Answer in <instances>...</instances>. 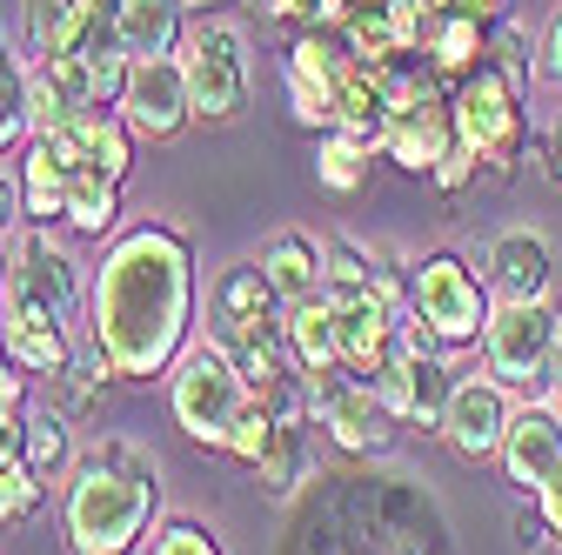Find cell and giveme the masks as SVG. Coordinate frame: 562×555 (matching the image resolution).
<instances>
[{
    "label": "cell",
    "mask_w": 562,
    "mask_h": 555,
    "mask_svg": "<svg viewBox=\"0 0 562 555\" xmlns=\"http://www.w3.org/2000/svg\"><path fill=\"white\" fill-rule=\"evenodd\" d=\"M88 341L121 382L168 375L194 341V241L181 222L155 215L127 228L88 288Z\"/></svg>",
    "instance_id": "1"
},
{
    "label": "cell",
    "mask_w": 562,
    "mask_h": 555,
    "mask_svg": "<svg viewBox=\"0 0 562 555\" xmlns=\"http://www.w3.org/2000/svg\"><path fill=\"white\" fill-rule=\"evenodd\" d=\"M161 522V462L127 442L94 435L81 442L60 489V529L75 555H140L148 529Z\"/></svg>",
    "instance_id": "2"
},
{
    "label": "cell",
    "mask_w": 562,
    "mask_h": 555,
    "mask_svg": "<svg viewBox=\"0 0 562 555\" xmlns=\"http://www.w3.org/2000/svg\"><path fill=\"white\" fill-rule=\"evenodd\" d=\"M449 107H456V141L475 148V161L488 174H509L522 161V148H529V101H522L516 75H503L496 60H482L449 88Z\"/></svg>",
    "instance_id": "3"
},
{
    "label": "cell",
    "mask_w": 562,
    "mask_h": 555,
    "mask_svg": "<svg viewBox=\"0 0 562 555\" xmlns=\"http://www.w3.org/2000/svg\"><path fill=\"white\" fill-rule=\"evenodd\" d=\"M248 375L241 362L222 349L215 335L207 341H188V355L168 369V408H175V422L188 442L201 449H228V429H235V415L248 408Z\"/></svg>",
    "instance_id": "4"
},
{
    "label": "cell",
    "mask_w": 562,
    "mask_h": 555,
    "mask_svg": "<svg viewBox=\"0 0 562 555\" xmlns=\"http://www.w3.org/2000/svg\"><path fill=\"white\" fill-rule=\"evenodd\" d=\"M415 315L436 328V341L449 355H462V349H482V328L496 315V295H488L482 268L469 254L436 248V254L415 261Z\"/></svg>",
    "instance_id": "5"
},
{
    "label": "cell",
    "mask_w": 562,
    "mask_h": 555,
    "mask_svg": "<svg viewBox=\"0 0 562 555\" xmlns=\"http://www.w3.org/2000/svg\"><path fill=\"white\" fill-rule=\"evenodd\" d=\"M181 67H188V101H194V121L222 127L248 107V88H255V54H248V34L235 21H194L188 41H181Z\"/></svg>",
    "instance_id": "6"
},
{
    "label": "cell",
    "mask_w": 562,
    "mask_h": 555,
    "mask_svg": "<svg viewBox=\"0 0 562 555\" xmlns=\"http://www.w3.org/2000/svg\"><path fill=\"white\" fill-rule=\"evenodd\" d=\"M308 408L322 435L341 449V455H389L408 429L395 422V408L382 401V388L356 369H328V375H308Z\"/></svg>",
    "instance_id": "7"
},
{
    "label": "cell",
    "mask_w": 562,
    "mask_h": 555,
    "mask_svg": "<svg viewBox=\"0 0 562 555\" xmlns=\"http://www.w3.org/2000/svg\"><path fill=\"white\" fill-rule=\"evenodd\" d=\"M555 335H562V315L549 302H496L482 328V369L496 375L509 395H536L549 388V355H555Z\"/></svg>",
    "instance_id": "8"
},
{
    "label": "cell",
    "mask_w": 562,
    "mask_h": 555,
    "mask_svg": "<svg viewBox=\"0 0 562 555\" xmlns=\"http://www.w3.org/2000/svg\"><path fill=\"white\" fill-rule=\"evenodd\" d=\"M8 308H34L60 328H75L88 308V282H81V261L67 254L47 228H21L8 248Z\"/></svg>",
    "instance_id": "9"
},
{
    "label": "cell",
    "mask_w": 562,
    "mask_h": 555,
    "mask_svg": "<svg viewBox=\"0 0 562 555\" xmlns=\"http://www.w3.org/2000/svg\"><path fill=\"white\" fill-rule=\"evenodd\" d=\"M94 168L88 141H81V121L75 127H54V134H34L21 148V207H27V228H47V222H67V194L75 181Z\"/></svg>",
    "instance_id": "10"
},
{
    "label": "cell",
    "mask_w": 562,
    "mask_h": 555,
    "mask_svg": "<svg viewBox=\"0 0 562 555\" xmlns=\"http://www.w3.org/2000/svg\"><path fill=\"white\" fill-rule=\"evenodd\" d=\"M348 47H341V34H322V27H308V34H295V47H289V60H281V88H289V107H295V121L302 127H335V114H341V88H348Z\"/></svg>",
    "instance_id": "11"
},
{
    "label": "cell",
    "mask_w": 562,
    "mask_h": 555,
    "mask_svg": "<svg viewBox=\"0 0 562 555\" xmlns=\"http://www.w3.org/2000/svg\"><path fill=\"white\" fill-rule=\"evenodd\" d=\"M509 422H516V395L482 369V375H462V382H456L449 415H442V442H449L462 462H488V455H503Z\"/></svg>",
    "instance_id": "12"
},
{
    "label": "cell",
    "mask_w": 562,
    "mask_h": 555,
    "mask_svg": "<svg viewBox=\"0 0 562 555\" xmlns=\"http://www.w3.org/2000/svg\"><path fill=\"white\" fill-rule=\"evenodd\" d=\"M121 114L140 141H175V134L194 121V101H188V67L181 54H155V60H134L127 75V94H121Z\"/></svg>",
    "instance_id": "13"
},
{
    "label": "cell",
    "mask_w": 562,
    "mask_h": 555,
    "mask_svg": "<svg viewBox=\"0 0 562 555\" xmlns=\"http://www.w3.org/2000/svg\"><path fill=\"white\" fill-rule=\"evenodd\" d=\"M456 382H462V375L449 369V355H395V362L375 375L382 401L395 408V422L415 429V435H442V415H449Z\"/></svg>",
    "instance_id": "14"
},
{
    "label": "cell",
    "mask_w": 562,
    "mask_h": 555,
    "mask_svg": "<svg viewBox=\"0 0 562 555\" xmlns=\"http://www.w3.org/2000/svg\"><path fill=\"white\" fill-rule=\"evenodd\" d=\"M496 462L522 496H542V482L562 475V401H549V395L516 401V422H509Z\"/></svg>",
    "instance_id": "15"
},
{
    "label": "cell",
    "mask_w": 562,
    "mask_h": 555,
    "mask_svg": "<svg viewBox=\"0 0 562 555\" xmlns=\"http://www.w3.org/2000/svg\"><path fill=\"white\" fill-rule=\"evenodd\" d=\"M482 282L496 302H549L555 282V248L542 228H503L482 248Z\"/></svg>",
    "instance_id": "16"
},
{
    "label": "cell",
    "mask_w": 562,
    "mask_h": 555,
    "mask_svg": "<svg viewBox=\"0 0 562 555\" xmlns=\"http://www.w3.org/2000/svg\"><path fill=\"white\" fill-rule=\"evenodd\" d=\"M456 148V107L449 94H415L389 114V134H382V155L408 174H436V161Z\"/></svg>",
    "instance_id": "17"
},
{
    "label": "cell",
    "mask_w": 562,
    "mask_h": 555,
    "mask_svg": "<svg viewBox=\"0 0 562 555\" xmlns=\"http://www.w3.org/2000/svg\"><path fill=\"white\" fill-rule=\"evenodd\" d=\"M335 308V335H341V369H356V375H382L395 355H402V315L369 288L356 302H328Z\"/></svg>",
    "instance_id": "18"
},
{
    "label": "cell",
    "mask_w": 562,
    "mask_h": 555,
    "mask_svg": "<svg viewBox=\"0 0 562 555\" xmlns=\"http://www.w3.org/2000/svg\"><path fill=\"white\" fill-rule=\"evenodd\" d=\"M255 261H261V274H268V288L281 295V308L315 302L322 282H328V241H315L308 228H274Z\"/></svg>",
    "instance_id": "19"
},
{
    "label": "cell",
    "mask_w": 562,
    "mask_h": 555,
    "mask_svg": "<svg viewBox=\"0 0 562 555\" xmlns=\"http://www.w3.org/2000/svg\"><path fill=\"white\" fill-rule=\"evenodd\" d=\"M0 341H8V362L21 369V375H41V382H54L60 369H75V328H60V321H47V315H34V308H0Z\"/></svg>",
    "instance_id": "20"
},
{
    "label": "cell",
    "mask_w": 562,
    "mask_h": 555,
    "mask_svg": "<svg viewBox=\"0 0 562 555\" xmlns=\"http://www.w3.org/2000/svg\"><path fill=\"white\" fill-rule=\"evenodd\" d=\"M181 41H188V8H181V0H127V8H121L114 47H121L127 60L181 54Z\"/></svg>",
    "instance_id": "21"
},
{
    "label": "cell",
    "mask_w": 562,
    "mask_h": 555,
    "mask_svg": "<svg viewBox=\"0 0 562 555\" xmlns=\"http://www.w3.org/2000/svg\"><path fill=\"white\" fill-rule=\"evenodd\" d=\"M422 60L436 67V81H462L469 67L488 60V21L482 14H429V27H422Z\"/></svg>",
    "instance_id": "22"
},
{
    "label": "cell",
    "mask_w": 562,
    "mask_h": 555,
    "mask_svg": "<svg viewBox=\"0 0 562 555\" xmlns=\"http://www.w3.org/2000/svg\"><path fill=\"white\" fill-rule=\"evenodd\" d=\"M108 382H121V375H114V362L88 341V349L75 355V369H60L47 382V408H60L67 422H88V415H101V401H108Z\"/></svg>",
    "instance_id": "23"
},
{
    "label": "cell",
    "mask_w": 562,
    "mask_h": 555,
    "mask_svg": "<svg viewBox=\"0 0 562 555\" xmlns=\"http://www.w3.org/2000/svg\"><path fill=\"white\" fill-rule=\"evenodd\" d=\"M281 328H289V355L302 362V375H328V369H341V335H335V308H328V295L295 302Z\"/></svg>",
    "instance_id": "24"
},
{
    "label": "cell",
    "mask_w": 562,
    "mask_h": 555,
    "mask_svg": "<svg viewBox=\"0 0 562 555\" xmlns=\"http://www.w3.org/2000/svg\"><path fill=\"white\" fill-rule=\"evenodd\" d=\"M369 168H375V148H369V141H356V134L328 127L322 141H315V188H322V194H335V201L362 194V188H369Z\"/></svg>",
    "instance_id": "25"
},
{
    "label": "cell",
    "mask_w": 562,
    "mask_h": 555,
    "mask_svg": "<svg viewBox=\"0 0 562 555\" xmlns=\"http://www.w3.org/2000/svg\"><path fill=\"white\" fill-rule=\"evenodd\" d=\"M255 475L268 482V496H274V502H289L302 482H315V435H308V422H281Z\"/></svg>",
    "instance_id": "26"
},
{
    "label": "cell",
    "mask_w": 562,
    "mask_h": 555,
    "mask_svg": "<svg viewBox=\"0 0 562 555\" xmlns=\"http://www.w3.org/2000/svg\"><path fill=\"white\" fill-rule=\"evenodd\" d=\"M75 455H81L75 422H67L60 408H34V415H27V429H21V462L47 482V475H60V468H75Z\"/></svg>",
    "instance_id": "27"
},
{
    "label": "cell",
    "mask_w": 562,
    "mask_h": 555,
    "mask_svg": "<svg viewBox=\"0 0 562 555\" xmlns=\"http://www.w3.org/2000/svg\"><path fill=\"white\" fill-rule=\"evenodd\" d=\"M34 141V94H27V54H0V155Z\"/></svg>",
    "instance_id": "28"
},
{
    "label": "cell",
    "mask_w": 562,
    "mask_h": 555,
    "mask_svg": "<svg viewBox=\"0 0 562 555\" xmlns=\"http://www.w3.org/2000/svg\"><path fill=\"white\" fill-rule=\"evenodd\" d=\"M114 222H121V174L88 168L75 181V194H67V228L75 235H108Z\"/></svg>",
    "instance_id": "29"
},
{
    "label": "cell",
    "mask_w": 562,
    "mask_h": 555,
    "mask_svg": "<svg viewBox=\"0 0 562 555\" xmlns=\"http://www.w3.org/2000/svg\"><path fill=\"white\" fill-rule=\"evenodd\" d=\"M81 27V0H21V41L34 54H67Z\"/></svg>",
    "instance_id": "30"
},
{
    "label": "cell",
    "mask_w": 562,
    "mask_h": 555,
    "mask_svg": "<svg viewBox=\"0 0 562 555\" xmlns=\"http://www.w3.org/2000/svg\"><path fill=\"white\" fill-rule=\"evenodd\" d=\"M81 141H88L94 168L127 174V168H134V141H140V134L127 127V114H121V107H88V114H81Z\"/></svg>",
    "instance_id": "31"
},
{
    "label": "cell",
    "mask_w": 562,
    "mask_h": 555,
    "mask_svg": "<svg viewBox=\"0 0 562 555\" xmlns=\"http://www.w3.org/2000/svg\"><path fill=\"white\" fill-rule=\"evenodd\" d=\"M369 288H375V248L335 235V241H328V282H322V295H328V302H356V295H369Z\"/></svg>",
    "instance_id": "32"
},
{
    "label": "cell",
    "mask_w": 562,
    "mask_h": 555,
    "mask_svg": "<svg viewBox=\"0 0 562 555\" xmlns=\"http://www.w3.org/2000/svg\"><path fill=\"white\" fill-rule=\"evenodd\" d=\"M41 502H47V482L21 462V449H0V529L41 516Z\"/></svg>",
    "instance_id": "33"
},
{
    "label": "cell",
    "mask_w": 562,
    "mask_h": 555,
    "mask_svg": "<svg viewBox=\"0 0 562 555\" xmlns=\"http://www.w3.org/2000/svg\"><path fill=\"white\" fill-rule=\"evenodd\" d=\"M536 34L522 27V21H509V14H496V21H488V60H496L503 67V75H516L522 88L536 81Z\"/></svg>",
    "instance_id": "34"
},
{
    "label": "cell",
    "mask_w": 562,
    "mask_h": 555,
    "mask_svg": "<svg viewBox=\"0 0 562 555\" xmlns=\"http://www.w3.org/2000/svg\"><path fill=\"white\" fill-rule=\"evenodd\" d=\"M274 429H281V415L261 401V395H248V408L235 415V429H228V449L222 455H235V462H248V468H261V455H268V442H274Z\"/></svg>",
    "instance_id": "35"
},
{
    "label": "cell",
    "mask_w": 562,
    "mask_h": 555,
    "mask_svg": "<svg viewBox=\"0 0 562 555\" xmlns=\"http://www.w3.org/2000/svg\"><path fill=\"white\" fill-rule=\"evenodd\" d=\"M148 555H228V548H222V535L207 529V522H194V516H168V522L155 529Z\"/></svg>",
    "instance_id": "36"
},
{
    "label": "cell",
    "mask_w": 562,
    "mask_h": 555,
    "mask_svg": "<svg viewBox=\"0 0 562 555\" xmlns=\"http://www.w3.org/2000/svg\"><path fill=\"white\" fill-rule=\"evenodd\" d=\"M475 168H482V161H475V148H462V141H456V148L436 161V174H429V181H436L442 194H462V188L475 181Z\"/></svg>",
    "instance_id": "37"
},
{
    "label": "cell",
    "mask_w": 562,
    "mask_h": 555,
    "mask_svg": "<svg viewBox=\"0 0 562 555\" xmlns=\"http://www.w3.org/2000/svg\"><path fill=\"white\" fill-rule=\"evenodd\" d=\"M21 222H27V207H21V168L0 161V241H8Z\"/></svg>",
    "instance_id": "38"
},
{
    "label": "cell",
    "mask_w": 562,
    "mask_h": 555,
    "mask_svg": "<svg viewBox=\"0 0 562 555\" xmlns=\"http://www.w3.org/2000/svg\"><path fill=\"white\" fill-rule=\"evenodd\" d=\"M522 161H536V174H542L549 188H562V148H555V134H529Z\"/></svg>",
    "instance_id": "39"
},
{
    "label": "cell",
    "mask_w": 562,
    "mask_h": 555,
    "mask_svg": "<svg viewBox=\"0 0 562 555\" xmlns=\"http://www.w3.org/2000/svg\"><path fill=\"white\" fill-rule=\"evenodd\" d=\"M509 529H516V542H522V548H555V529H549V516H542L536 502H529V509H516V522H509Z\"/></svg>",
    "instance_id": "40"
},
{
    "label": "cell",
    "mask_w": 562,
    "mask_h": 555,
    "mask_svg": "<svg viewBox=\"0 0 562 555\" xmlns=\"http://www.w3.org/2000/svg\"><path fill=\"white\" fill-rule=\"evenodd\" d=\"M542 67H549V81L562 88V0H555V14L542 27Z\"/></svg>",
    "instance_id": "41"
},
{
    "label": "cell",
    "mask_w": 562,
    "mask_h": 555,
    "mask_svg": "<svg viewBox=\"0 0 562 555\" xmlns=\"http://www.w3.org/2000/svg\"><path fill=\"white\" fill-rule=\"evenodd\" d=\"M542 516H549V529H555V542H562V475L555 482H542V496H529Z\"/></svg>",
    "instance_id": "42"
},
{
    "label": "cell",
    "mask_w": 562,
    "mask_h": 555,
    "mask_svg": "<svg viewBox=\"0 0 562 555\" xmlns=\"http://www.w3.org/2000/svg\"><path fill=\"white\" fill-rule=\"evenodd\" d=\"M255 8H261V21H308L315 0H255Z\"/></svg>",
    "instance_id": "43"
},
{
    "label": "cell",
    "mask_w": 562,
    "mask_h": 555,
    "mask_svg": "<svg viewBox=\"0 0 562 555\" xmlns=\"http://www.w3.org/2000/svg\"><path fill=\"white\" fill-rule=\"evenodd\" d=\"M81 8H88V14H101L108 27H121V8H127V0H81Z\"/></svg>",
    "instance_id": "44"
},
{
    "label": "cell",
    "mask_w": 562,
    "mask_h": 555,
    "mask_svg": "<svg viewBox=\"0 0 562 555\" xmlns=\"http://www.w3.org/2000/svg\"><path fill=\"white\" fill-rule=\"evenodd\" d=\"M549 401H562V335H555V355H549Z\"/></svg>",
    "instance_id": "45"
},
{
    "label": "cell",
    "mask_w": 562,
    "mask_h": 555,
    "mask_svg": "<svg viewBox=\"0 0 562 555\" xmlns=\"http://www.w3.org/2000/svg\"><path fill=\"white\" fill-rule=\"evenodd\" d=\"M0 308H8V241H0Z\"/></svg>",
    "instance_id": "46"
},
{
    "label": "cell",
    "mask_w": 562,
    "mask_h": 555,
    "mask_svg": "<svg viewBox=\"0 0 562 555\" xmlns=\"http://www.w3.org/2000/svg\"><path fill=\"white\" fill-rule=\"evenodd\" d=\"M181 8H201V14H207V8H222V0H181Z\"/></svg>",
    "instance_id": "47"
},
{
    "label": "cell",
    "mask_w": 562,
    "mask_h": 555,
    "mask_svg": "<svg viewBox=\"0 0 562 555\" xmlns=\"http://www.w3.org/2000/svg\"><path fill=\"white\" fill-rule=\"evenodd\" d=\"M549 134H555V148H562V107H555V127H549Z\"/></svg>",
    "instance_id": "48"
},
{
    "label": "cell",
    "mask_w": 562,
    "mask_h": 555,
    "mask_svg": "<svg viewBox=\"0 0 562 555\" xmlns=\"http://www.w3.org/2000/svg\"><path fill=\"white\" fill-rule=\"evenodd\" d=\"M0 54H8V21H0Z\"/></svg>",
    "instance_id": "49"
},
{
    "label": "cell",
    "mask_w": 562,
    "mask_h": 555,
    "mask_svg": "<svg viewBox=\"0 0 562 555\" xmlns=\"http://www.w3.org/2000/svg\"><path fill=\"white\" fill-rule=\"evenodd\" d=\"M555 555H562V542H555Z\"/></svg>",
    "instance_id": "50"
}]
</instances>
